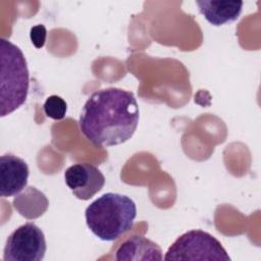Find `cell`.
Wrapping results in <instances>:
<instances>
[{
	"label": "cell",
	"instance_id": "cell-6",
	"mask_svg": "<svg viewBox=\"0 0 261 261\" xmlns=\"http://www.w3.org/2000/svg\"><path fill=\"white\" fill-rule=\"evenodd\" d=\"M64 180L73 196L87 201L100 192L105 185L101 170L90 163H76L64 172Z\"/></svg>",
	"mask_w": 261,
	"mask_h": 261
},
{
	"label": "cell",
	"instance_id": "cell-8",
	"mask_svg": "<svg viewBox=\"0 0 261 261\" xmlns=\"http://www.w3.org/2000/svg\"><path fill=\"white\" fill-rule=\"evenodd\" d=\"M115 259L118 261H161V248L151 240L142 236H133L125 240L116 250Z\"/></svg>",
	"mask_w": 261,
	"mask_h": 261
},
{
	"label": "cell",
	"instance_id": "cell-10",
	"mask_svg": "<svg viewBox=\"0 0 261 261\" xmlns=\"http://www.w3.org/2000/svg\"><path fill=\"white\" fill-rule=\"evenodd\" d=\"M43 109L47 117L54 120H61L66 115L67 104L60 96L51 95L46 99Z\"/></svg>",
	"mask_w": 261,
	"mask_h": 261
},
{
	"label": "cell",
	"instance_id": "cell-7",
	"mask_svg": "<svg viewBox=\"0 0 261 261\" xmlns=\"http://www.w3.org/2000/svg\"><path fill=\"white\" fill-rule=\"evenodd\" d=\"M29 166L27 162L12 154L0 157V196L13 197L19 194L28 185Z\"/></svg>",
	"mask_w": 261,
	"mask_h": 261
},
{
	"label": "cell",
	"instance_id": "cell-1",
	"mask_svg": "<svg viewBox=\"0 0 261 261\" xmlns=\"http://www.w3.org/2000/svg\"><path fill=\"white\" fill-rule=\"evenodd\" d=\"M139 118L134 93L111 87L95 91L88 98L80 114L79 126L93 145L111 147L123 144L134 136Z\"/></svg>",
	"mask_w": 261,
	"mask_h": 261
},
{
	"label": "cell",
	"instance_id": "cell-9",
	"mask_svg": "<svg viewBox=\"0 0 261 261\" xmlns=\"http://www.w3.org/2000/svg\"><path fill=\"white\" fill-rule=\"evenodd\" d=\"M200 13L212 25L219 27L237 20L242 12L243 1H196Z\"/></svg>",
	"mask_w": 261,
	"mask_h": 261
},
{
	"label": "cell",
	"instance_id": "cell-4",
	"mask_svg": "<svg viewBox=\"0 0 261 261\" xmlns=\"http://www.w3.org/2000/svg\"><path fill=\"white\" fill-rule=\"evenodd\" d=\"M163 259L228 261L230 257L212 234L201 229H193L179 236L168 248Z\"/></svg>",
	"mask_w": 261,
	"mask_h": 261
},
{
	"label": "cell",
	"instance_id": "cell-2",
	"mask_svg": "<svg viewBox=\"0 0 261 261\" xmlns=\"http://www.w3.org/2000/svg\"><path fill=\"white\" fill-rule=\"evenodd\" d=\"M137 216L133 199L118 193H105L85 211L86 223L98 239L111 242L130 230Z\"/></svg>",
	"mask_w": 261,
	"mask_h": 261
},
{
	"label": "cell",
	"instance_id": "cell-3",
	"mask_svg": "<svg viewBox=\"0 0 261 261\" xmlns=\"http://www.w3.org/2000/svg\"><path fill=\"white\" fill-rule=\"evenodd\" d=\"M0 116L22 106L30 89V72L20 48L7 39L0 40Z\"/></svg>",
	"mask_w": 261,
	"mask_h": 261
},
{
	"label": "cell",
	"instance_id": "cell-11",
	"mask_svg": "<svg viewBox=\"0 0 261 261\" xmlns=\"http://www.w3.org/2000/svg\"><path fill=\"white\" fill-rule=\"evenodd\" d=\"M47 37V30L43 24H37L31 29L30 32V38L33 43V45L40 49L44 47Z\"/></svg>",
	"mask_w": 261,
	"mask_h": 261
},
{
	"label": "cell",
	"instance_id": "cell-5",
	"mask_svg": "<svg viewBox=\"0 0 261 261\" xmlns=\"http://www.w3.org/2000/svg\"><path fill=\"white\" fill-rule=\"evenodd\" d=\"M47 250L43 230L34 222H25L7 238L3 251L4 261H41Z\"/></svg>",
	"mask_w": 261,
	"mask_h": 261
}]
</instances>
